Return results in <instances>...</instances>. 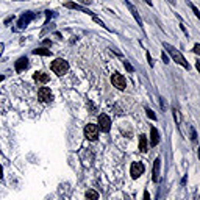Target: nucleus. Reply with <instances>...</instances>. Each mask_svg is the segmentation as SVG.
Segmentation results:
<instances>
[{
	"mask_svg": "<svg viewBox=\"0 0 200 200\" xmlns=\"http://www.w3.org/2000/svg\"><path fill=\"white\" fill-rule=\"evenodd\" d=\"M163 47L166 48V52L170 55V58H172L175 63L181 64L185 69H189V67H191V66H189V63L185 60V56L180 53V50H178V48H175L173 45H170V44H167V42H164V44H163Z\"/></svg>",
	"mask_w": 200,
	"mask_h": 200,
	"instance_id": "nucleus-1",
	"label": "nucleus"
},
{
	"mask_svg": "<svg viewBox=\"0 0 200 200\" xmlns=\"http://www.w3.org/2000/svg\"><path fill=\"white\" fill-rule=\"evenodd\" d=\"M50 69H52V70L58 75V77H63V75H66L67 70H69V63H67L66 60L58 58V60H55L52 64H50Z\"/></svg>",
	"mask_w": 200,
	"mask_h": 200,
	"instance_id": "nucleus-2",
	"label": "nucleus"
},
{
	"mask_svg": "<svg viewBox=\"0 0 200 200\" xmlns=\"http://www.w3.org/2000/svg\"><path fill=\"white\" fill-rule=\"evenodd\" d=\"M98 130H102V131H110V128H111V119H110V116L108 114H100L98 116Z\"/></svg>",
	"mask_w": 200,
	"mask_h": 200,
	"instance_id": "nucleus-3",
	"label": "nucleus"
},
{
	"mask_svg": "<svg viewBox=\"0 0 200 200\" xmlns=\"http://www.w3.org/2000/svg\"><path fill=\"white\" fill-rule=\"evenodd\" d=\"M85 136L89 139V141H95L98 138V127L94 123H88L85 127Z\"/></svg>",
	"mask_w": 200,
	"mask_h": 200,
	"instance_id": "nucleus-4",
	"label": "nucleus"
},
{
	"mask_svg": "<svg viewBox=\"0 0 200 200\" xmlns=\"http://www.w3.org/2000/svg\"><path fill=\"white\" fill-rule=\"evenodd\" d=\"M36 17V14L35 13H31V11H27V13H23L20 17H19V20H17V25H19V28H25L27 25L33 20Z\"/></svg>",
	"mask_w": 200,
	"mask_h": 200,
	"instance_id": "nucleus-5",
	"label": "nucleus"
},
{
	"mask_svg": "<svg viewBox=\"0 0 200 200\" xmlns=\"http://www.w3.org/2000/svg\"><path fill=\"white\" fill-rule=\"evenodd\" d=\"M123 2H125V5H127V8H128V11L133 14V17H135V20L138 22V25H139V27L141 28H144V23H142V19H141V16H139V11H138V8L130 2V0H123Z\"/></svg>",
	"mask_w": 200,
	"mask_h": 200,
	"instance_id": "nucleus-6",
	"label": "nucleus"
},
{
	"mask_svg": "<svg viewBox=\"0 0 200 200\" xmlns=\"http://www.w3.org/2000/svg\"><path fill=\"white\" fill-rule=\"evenodd\" d=\"M38 97L44 103H48V102H52V100H53V94H52V91H50V88H41L38 91Z\"/></svg>",
	"mask_w": 200,
	"mask_h": 200,
	"instance_id": "nucleus-7",
	"label": "nucleus"
},
{
	"mask_svg": "<svg viewBox=\"0 0 200 200\" xmlns=\"http://www.w3.org/2000/svg\"><path fill=\"white\" fill-rule=\"evenodd\" d=\"M111 81H113V85H114L117 89H120V91L125 89V86H127V81H125V78L122 77L120 73H117V72L111 75Z\"/></svg>",
	"mask_w": 200,
	"mask_h": 200,
	"instance_id": "nucleus-8",
	"label": "nucleus"
},
{
	"mask_svg": "<svg viewBox=\"0 0 200 200\" xmlns=\"http://www.w3.org/2000/svg\"><path fill=\"white\" fill-rule=\"evenodd\" d=\"M142 173H144V164L142 163H131V167H130L131 178H138Z\"/></svg>",
	"mask_w": 200,
	"mask_h": 200,
	"instance_id": "nucleus-9",
	"label": "nucleus"
},
{
	"mask_svg": "<svg viewBox=\"0 0 200 200\" xmlns=\"http://www.w3.org/2000/svg\"><path fill=\"white\" fill-rule=\"evenodd\" d=\"M14 67H16V70L17 72H23L25 69L28 67V58H25V56H22V58H19L17 61H16V64H14Z\"/></svg>",
	"mask_w": 200,
	"mask_h": 200,
	"instance_id": "nucleus-10",
	"label": "nucleus"
},
{
	"mask_svg": "<svg viewBox=\"0 0 200 200\" xmlns=\"http://www.w3.org/2000/svg\"><path fill=\"white\" fill-rule=\"evenodd\" d=\"M158 144H160V133H158V130L155 127H152L150 128V145L155 147Z\"/></svg>",
	"mask_w": 200,
	"mask_h": 200,
	"instance_id": "nucleus-11",
	"label": "nucleus"
},
{
	"mask_svg": "<svg viewBox=\"0 0 200 200\" xmlns=\"http://www.w3.org/2000/svg\"><path fill=\"white\" fill-rule=\"evenodd\" d=\"M64 6H66V8H70V10H77V11L86 13V14H89V16H94V13H92V11H89L88 8H83V6H80L78 3H72V2H67Z\"/></svg>",
	"mask_w": 200,
	"mask_h": 200,
	"instance_id": "nucleus-12",
	"label": "nucleus"
},
{
	"mask_svg": "<svg viewBox=\"0 0 200 200\" xmlns=\"http://www.w3.org/2000/svg\"><path fill=\"white\" fill-rule=\"evenodd\" d=\"M33 80L38 81V83H47V81L50 80V75L45 73V72H36V73L33 75Z\"/></svg>",
	"mask_w": 200,
	"mask_h": 200,
	"instance_id": "nucleus-13",
	"label": "nucleus"
},
{
	"mask_svg": "<svg viewBox=\"0 0 200 200\" xmlns=\"http://www.w3.org/2000/svg\"><path fill=\"white\" fill-rule=\"evenodd\" d=\"M160 166H161V160L156 158V160L153 161V170H152V178H153V181H158V178H160Z\"/></svg>",
	"mask_w": 200,
	"mask_h": 200,
	"instance_id": "nucleus-14",
	"label": "nucleus"
},
{
	"mask_svg": "<svg viewBox=\"0 0 200 200\" xmlns=\"http://www.w3.org/2000/svg\"><path fill=\"white\" fill-rule=\"evenodd\" d=\"M139 150L141 152H147V136L145 135L139 136Z\"/></svg>",
	"mask_w": 200,
	"mask_h": 200,
	"instance_id": "nucleus-15",
	"label": "nucleus"
},
{
	"mask_svg": "<svg viewBox=\"0 0 200 200\" xmlns=\"http://www.w3.org/2000/svg\"><path fill=\"white\" fill-rule=\"evenodd\" d=\"M35 55H42V56H50L52 55V50H47V48H36L33 50Z\"/></svg>",
	"mask_w": 200,
	"mask_h": 200,
	"instance_id": "nucleus-16",
	"label": "nucleus"
},
{
	"mask_svg": "<svg viewBox=\"0 0 200 200\" xmlns=\"http://www.w3.org/2000/svg\"><path fill=\"white\" fill-rule=\"evenodd\" d=\"M97 198H98V194H97L94 189L86 191V200H97Z\"/></svg>",
	"mask_w": 200,
	"mask_h": 200,
	"instance_id": "nucleus-17",
	"label": "nucleus"
},
{
	"mask_svg": "<svg viewBox=\"0 0 200 200\" xmlns=\"http://www.w3.org/2000/svg\"><path fill=\"white\" fill-rule=\"evenodd\" d=\"M173 119L177 120V123L181 122V114H180V110H178L177 106H173Z\"/></svg>",
	"mask_w": 200,
	"mask_h": 200,
	"instance_id": "nucleus-18",
	"label": "nucleus"
},
{
	"mask_svg": "<svg viewBox=\"0 0 200 200\" xmlns=\"http://www.w3.org/2000/svg\"><path fill=\"white\" fill-rule=\"evenodd\" d=\"M145 113H147V116H148L150 119H152V120H156V116H155V113H153L152 110H150V108H145Z\"/></svg>",
	"mask_w": 200,
	"mask_h": 200,
	"instance_id": "nucleus-19",
	"label": "nucleus"
},
{
	"mask_svg": "<svg viewBox=\"0 0 200 200\" xmlns=\"http://www.w3.org/2000/svg\"><path fill=\"white\" fill-rule=\"evenodd\" d=\"M189 6H191V10H192V13H194V14H195V16L198 17V16H200V11H198V8H197L195 5H192V3H189Z\"/></svg>",
	"mask_w": 200,
	"mask_h": 200,
	"instance_id": "nucleus-20",
	"label": "nucleus"
},
{
	"mask_svg": "<svg viewBox=\"0 0 200 200\" xmlns=\"http://www.w3.org/2000/svg\"><path fill=\"white\" fill-rule=\"evenodd\" d=\"M191 139H192V141H194V142H195V141H197V135H195V130H194V128H192V127H191Z\"/></svg>",
	"mask_w": 200,
	"mask_h": 200,
	"instance_id": "nucleus-21",
	"label": "nucleus"
},
{
	"mask_svg": "<svg viewBox=\"0 0 200 200\" xmlns=\"http://www.w3.org/2000/svg\"><path fill=\"white\" fill-rule=\"evenodd\" d=\"M123 66L127 67V70H128V72H133V67L130 66V63H128V61H125V63H123Z\"/></svg>",
	"mask_w": 200,
	"mask_h": 200,
	"instance_id": "nucleus-22",
	"label": "nucleus"
},
{
	"mask_svg": "<svg viewBox=\"0 0 200 200\" xmlns=\"http://www.w3.org/2000/svg\"><path fill=\"white\" fill-rule=\"evenodd\" d=\"M194 53H195V55H198V53H200V45H198V44H195V45H194Z\"/></svg>",
	"mask_w": 200,
	"mask_h": 200,
	"instance_id": "nucleus-23",
	"label": "nucleus"
},
{
	"mask_svg": "<svg viewBox=\"0 0 200 200\" xmlns=\"http://www.w3.org/2000/svg\"><path fill=\"white\" fill-rule=\"evenodd\" d=\"M147 61H148L150 66H153V60H152V56H150V53H147Z\"/></svg>",
	"mask_w": 200,
	"mask_h": 200,
	"instance_id": "nucleus-24",
	"label": "nucleus"
},
{
	"mask_svg": "<svg viewBox=\"0 0 200 200\" xmlns=\"http://www.w3.org/2000/svg\"><path fill=\"white\" fill-rule=\"evenodd\" d=\"M161 58H163V61H164V63H169V56H167L166 53H161Z\"/></svg>",
	"mask_w": 200,
	"mask_h": 200,
	"instance_id": "nucleus-25",
	"label": "nucleus"
},
{
	"mask_svg": "<svg viewBox=\"0 0 200 200\" xmlns=\"http://www.w3.org/2000/svg\"><path fill=\"white\" fill-rule=\"evenodd\" d=\"M13 19H14V16H10V17H6V19H5V25H8V23H10Z\"/></svg>",
	"mask_w": 200,
	"mask_h": 200,
	"instance_id": "nucleus-26",
	"label": "nucleus"
},
{
	"mask_svg": "<svg viewBox=\"0 0 200 200\" xmlns=\"http://www.w3.org/2000/svg\"><path fill=\"white\" fill-rule=\"evenodd\" d=\"M80 2H81L83 5H91V3H92V0H80Z\"/></svg>",
	"mask_w": 200,
	"mask_h": 200,
	"instance_id": "nucleus-27",
	"label": "nucleus"
},
{
	"mask_svg": "<svg viewBox=\"0 0 200 200\" xmlns=\"http://www.w3.org/2000/svg\"><path fill=\"white\" fill-rule=\"evenodd\" d=\"M144 200H150V194H148V191L144 192Z\"/></svg>",
	"mask_w": 200,
	"mask_h": 200,
	"instance_id": "nucleus-28",
	"label": "nucleus"
},
{
	"mask_svg": "<svg viewBox=\"0 0 200 200\" xmlns=\"http://www.w3.org/2000/svg\"><path fill=\"white\" fill-rule=\"evenodd\" d=\"M3 177V167H2V164H0V178Z\"/></svg>",
	"mask_w": 200,
	"mask_h": 200,
	"instance_id": "nucleus-29",
	"label": "nucleus"
},
{
	"mask_svg": "<svg viewBox=\"0 0 200 200\" xmlns=\"http://www.w3.org/2000/svg\"><path fill=\"white\" fill-rule=\"evenodd\" d=\"M144 2H145L147 5H150V6H152V5H153V3H152V0H144Z\"/></svg>",
	"mask_w": 200,
	"mask_h": 200,
	"instance_id": "nucleus-30",
	"label": "nucleus"
},
{
	"mask_svg": "<svg viewBox=\"0 0 200 200\" xmlns=\"http://www.w3.org/2000/svg\"><path fill=\"white\" fill-rule=\"evenodd\" d=\"M3 78H5V77H3V75H0V81H2V80H3Z\"/></svg>",
	"mask_w": 200,
	"mask_h": 200,
	"instance_id": "nucleus-31",
	"label": "nucleus"
},
{
	"mask_svg": "<svg viewBox=\"0 0 200 200\" xmlns=\"http://www.w3.org/2000/svg\"><path fill=\"white\" fill-rule=\"evenodd\" d=\"M169 2H170V3H173V2H175V0H169Z\"/></svg>",
	"mask_w": 200,
	"mask_h": 200,
	"instance_id": "nucleus-32",
	"label": "nucleus"
},
{
	"mask_svg": "<svg viewBox=\"0 0 200 200\" xmlns=\"http://www.w3.org/2000/svg\"><path fill=\"white\" fill-rule=\"evenodd\" d=\"M17 2H20V0H17Z\"/></svg>",
	"mask_w": 200,
	"mask_h": 200,
	"instance_id": "nucleus-33",
	"label": "nucleus"
}]
</instances>
